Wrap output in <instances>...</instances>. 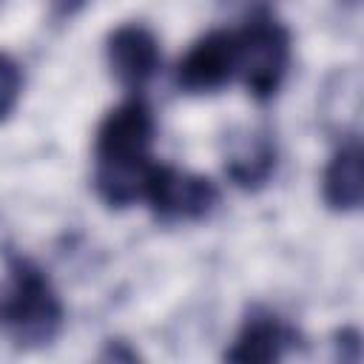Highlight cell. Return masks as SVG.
<instances>
[{
  "instance_id": "cell-1",
  "label": "cell",
  "mask_w": 364,
  "mask_h": 364,
  "mask_svg": "<svg viewBox=\"0 0 364 364\" xmlns=\"http://www.w3.org/2000/svg\"><path fill=\"white\" fill-rule=\"evenodd\" d=\"M154 111L136 94L100 119L94 134V188L108 208L119 210L142 199V185L154 165Z\"/></svg>"
},
{
  "instance_id": "cell-2",
  "label": "cell",
  "mask_w": 364,
  "mask_h": 364,
  "mask_svg": "<svg viewBox=\"0 0 364 364\" xmlns=\"http://www.w3.org/2000/svg\"><path fill=\"white\" fill-rule=\"evenodd\" d=\"M9 282L0 290V327L17 350L48 347L63 324L65 307L48 273L26 253L6 247Z\"/></svg>"
},
{
  "instance_id": "cell-3",
  "label": "cell",
  "mask_w": 364,
  "mask_h": 364,
  "mask_svg": "<svg viewBox=\"0 0 364 364\" xmlns=\"http://www.w3.org/2000/svg\"><path fill=\"white\" fill-rule=\"evenodd\" d=\"M239 37V80L256 102H267L279 94L290 68V31L267 9L253 6L245 23L236 28Z\"/></svg>"
},
{
  "instance_id": "cell-4",
  "label": "cell",
  "mask_w": 364,
  "mask_h": 364,
  "mask_svg": "<svg viewBox=\"0 0 364 364\" xmlns=\"http://www.w3.org/2000/svg\"><path fill=\"white\" fill-rule=\"evenodd\" d=\"M219 199L222 193L210 176L168 162H154L142 185V202H148L154 219L162 225L202 222L216 210Z\"/></svg>"
},
{
  "instance_id": "cell-5",
  "label": "cell",
  "mask_w": 364,
  "mask_h": 364,
  "mask_svg": "<svg viewBox=\"0 0 364 364\" xmlns=\"http://www.w3.org/2000/svg\"><path fill=\"white\" fill-rule=\"evenodd\" d=\"M239 77L236 28H210L176 63V85L185 94H213Z\"/></svg>"
},
{
  "instance_id": "cell-6",
  "label": "cell",
  "mask_w": 364,
  "mask_h": 364,
  "mask_svg": "<svg viewBox=\"0 0 364 364\" xmlns=\"http://www.w3.org/2000/svg\"><path fill=\"white\" fill-rule=\"evenodd\" d=\"M105 63L125 91H142L162 65L156 34L145 23H122L105 37Z\"/></svg>"
},
{
  "instance_id": "cell-7",
  "label": "cell",
  "mask_w": 364,
  "mask_h": 364,
  "mask_svg": "<svg viewBox=\"0 0 364 364\" xmlns=\"http://www.w3.org/2000/svg\"><path fill=\"white\" fill-rule=\"evenodd\" d=\"M296 327H290L279 313L267 307H250L230 347L225 350V358L236 364H273L282 361L296 347Z\"/></svg>"
},
{
  "instance_id": "cell-8",
  "label": "cell",
  "mask_w": 364,
  "mask_h": 364,
  "mask_svg": "<svg viewBox=\"0 0 364 364\" xmlns=\"http://www.w3.org/2000/svg\"><path fill=\"white\" fill-rule=\"evenodd\" d=\"M225 173L242 191H259L276 173V142L264 128H247L230 136L225 151Z\"/></svg>"
},
{
  "instance_id": "cell-9",
  "label": "cell",
  "mask_w": 364,
  "mask_h": 364,
  "mask_svg": "<svg viewBox=\"0 0 364 364\" xmlns=\"http://www.w3.org/2000/svg\"><path fill=\"white\" fill-rule=\"evenodd\" d=\"M361 145L347 136L330 156L321 173V199L333 213H353L361 208Z\"/></svg>"
},
{
  "instance_id": "cell-10",
  "label": "cell",
  "mask_w": 364,
  "mask_h": 364,
  "mask_svg": "<svg viewBox=\"0 0 364 364\" xmlns=\"http://www.w3.org/2000/svg\"><path fill=\"white\" fill-rule=\"evenodd\" d=\"M23 82L26 80H23L20 63L11 54L0 51V122H6L14 114V108L23 97Z\"/></svg>"
},
{
  "instance_id": "cell-11",
  "label": "cell",
  "mask_w": 364,
  "mask_h": 364,
  "mask_svg": "<svg viewBox=\"0 0 364 364\" xmlns=\"http://www.w3.org/2000/svg\"><path fill=\"white\" fill-rule=\"evenodd\" d=\"M51 3V14L57 17V20H68V17H74L88 0H48Z\"/></svg>"
},
{
  "instance_id": "cell-12",
  "label": "cell",
  "mask_w": 364,
  "mask_h": 364,
  "mask_svg": "<svg viewBox=\"0 0 364 364\" xmlns=\"http://www.w3.org/2000/svg\"><path fill=\"white\" fill-rule=\"evenodd\" d=\"M108 358L114 361H136V353L134 350H125V341H108Z\"/></svg>"
}]
</instances>
